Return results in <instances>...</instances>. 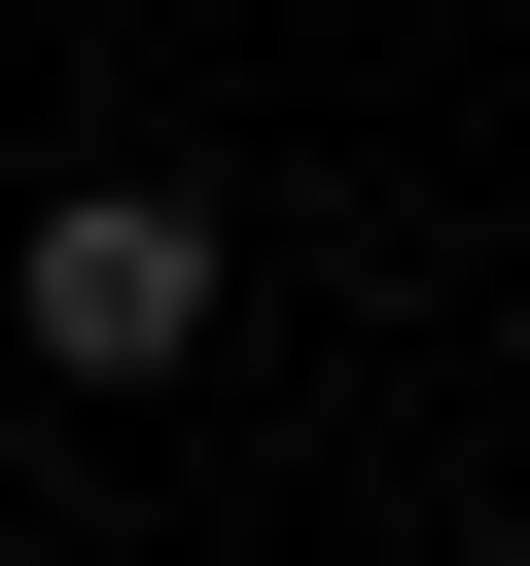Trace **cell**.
Returning a JSON list of instances; mask_svg holds the SVG:
<instances>
[{"label": "cell", "instance_id": "1", "mask_svg": "<svg viewBox=\"0 0 530 566\" xmlns=\"http://www.w3.org/2000/svg\"><path fill=\"white\" fill-rule=\"evenodd\" d=\"M0 318H35V389H177V354H212V212H177V177H71V212L0 248Z\"/></svg>", "mask_w": 530, "mask_h": 566}]
</instances>
